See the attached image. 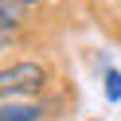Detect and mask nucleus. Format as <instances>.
<instances>
[{
    "mask_svg": "<svg viewBox=\"0 0 121 121\" xmlns=\"http://www.w3.org/2000/svg\"><path fill=\"white\" fill-rule=\"evenodd\" d=\"M55 82L47 59H12L0 66V102H31L43 98Z\"/></svg>",
    "mask_w": 121,
    "mask_h": 121,
    "instance_id": "1",
    "label": "nucleus"
},
{
    "mask_svg": "<svg viewBox=\"0 0 121 121\" xmlns=\"http://www.w3.org/2000/svg\"><path fill=\"white\" fill-rule=\"evenodd\" d=\"M51 102L31 98V102H0V121H47Z\"/></svg>",
    "mask_w": 121,
    "mask_h": 121,
    "instance_id": "2",
    "label": "nucleus"
},
{
    "mask_svg": "<svg viewBox=\"0 0 121 121\" xmlns=\"http://www.w3.org/2000/svg\"><path fill=\"white\" fill-rule=\"evenodd\" d=\"M27 16H31V12H27L20 0H0V39L16 43L20 35H24V27H27Z\"/></svg>",
    "mask_w": 121,
    "mask_h": 121,
    "instance_id": "3",
    "label": "nucleus"
},
{
    "mask_svg": "<svg viewBox=\"0 0 121 121\" xmlns=\"http://www.w3.org/2000/svg\"><path fill=\"white\" fill-rule=\"evenodd\" d=\"M102 86H105V102H121V70L117 66L102 70Z\"/></svg>",
    "mask_w": 121,
    "mask_h": 121,
    "instance_id": "4",
    "label": "nucleus"
},
{
    "mask_svg": "<svg viewBox=\"0 0 121 121\" xmlns=\"http://www.w3.org/2000/svg\"><path fill=\"white\" fill-rule=\"evenodd\" d=\"M20 4H24L27 12H35V8H39V4H43V0H20Z\"/></svg>",
    "mask_w": 121,
    "mask_h": 121,
    "instance_id": "5",
    "label": "nucleus"
},
{
    "mask_svg": "<svg viewBox=\"0 0 121 121\" xmlns=\"http://www.w3.org/2000/svg\"><path fill=\"white\" fill-rule=\"evenodd\" d=\"M90 121H102V117H90Z\"/></svg>",
    "mask_w": 121,
    "mask_h": 121,
    "instance_id": "6",
    "label": "nucleus"
}]
</instances>
